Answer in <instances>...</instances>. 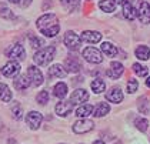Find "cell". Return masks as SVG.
I'll return each instance as SVG.
<instances>
[{
  "instance_id": "cell-1",
  "label": "cell",
  "mask_w": 150,
  "mask_h": 144,
  "mask_svg": "<svg viewBox=\"0 0 150 144\" xmlns=\"http://www.w3.org/2000/svg\"><path fill=\"white\" fill-rule=\"evenodd\" d=\"M36 24H37V29L42 32V34H45L47 37H54L59 33V30H60L57 16L53 14V13L43 14L40 19H37Z\"/></svg>"
},
{
  "instance_id": "cell-2",
  "label": "cell",
  "mask_w": 150,
  "mask_h": 144,
  "mask_svg": "<svg viewBox=\"0 0 150 144\" xmlns=\"http://www.w3.org/2000/svg\"><path fill=\"white\" fill-rule=\"evenodd\" d=\"M54 54H56V47L54 46H47L45 49L39 50L37 53H35L33 60H35L36 64H39V66H46V64H49L53 60Z\"/></svg>"
},
{
  "instance_id": "cell-3",
  "label": "cell",
  "mask_w": 150,
  "mask_h": 144,
  "mask_svg": "<svg viewBox=\"0 0 150 144\" xmlns=\"http://www.w3.org/2000/svg\"><path fill=\"white\" fill-rule=\"evenodd\" d=\"M83 57L89 61V63H93V64H97V63H102L103 61V56L102 53L94 49V47H87L83 50Z\"/></svg>"
},
{
  "instance_id": "cell-4",
  "label": "cell",
  "mask_w": 150,
  "mask_h": 144,
  "mask_svg": "<svg viewBox=\"0 0 150 144\" xmlns=\"http://www.w3.org/2000/svg\"><path fill=\"white\" fill-rule=\"evenodd\" d=\"M64 44L67 46L69 50L74 52V50H77L79 46H80V37L74 33V32L70 30V32H67V33L64 34Z\"/></svg>"
},
{
  "instance_id": "cell-5",
  "label": "cell",
  "mask_w": 150,
  "mask_h": 144,
  "mask_svg": "<svg viewBox=\"0 0 150 144\" xmlns=\"http://www.w3.org/2000/svg\"><path fill=\"white\" fill-rule=\"evenodd\" d=\"M19 71H20V64L17 61H14V60L6 63L3 66V68H1V74L6 76V77H14V76L19 74Z\"/></svg>"
},
{
  "instance_id": "cell-6",
  "label": "cell",
  "mask_w": 150,
  "mask_h": 144,
  "mask_svg": "<svg viewBox=\"0 0 150 144\" xmlns=\"http://www.w3.org/2000/svg\"><path fill=\"white\" fill-rule=\"evenodd\" d=\"M6 56L10 57V59H16V60H24V56H26V52H24L23 46L22 44H13L12 47H9L6 50Z\"/></svg>"
},
{
  "instance_id": "cell-7",
  "label": "cell",
  "mask_w": 150,
  "mask_h": 144,
  "mask_svg": "<svg viewBox=\"0 0 150 144\" xmlns=\"http://www.w3.org/2000/svg\"><path fill=\"white\" fill-rule=\"evenodd\" d=\"M93 121L90 120H86V119H83V120H79V121L74 123V126H73V131L76 134H84V133H89L90 130H93Z\"/></svg>"
},
{
  "instance_id": "cell-8",
  "label": "cell",
  "mask_w": 150,
  "mask_h": 144,
  "mask_svg": "<svg viewBox=\"0 0 150 144\" xmlns=\"http://www.w3.org/2000/svg\"><path fill=\"white\" fill-rule=\"evenodd\" d=\"M42 121H43V116H42L39 111H30V113L27 114V117H26L27 126H29L30 128H33V130L39 128Z\"/></svg>"
},
{
  "instance_id": "cell-9",
  "label": "cell",
  "mask_w": 150,
  "mask_h": 144,
  "mask_svg": "<svg viewBox=\"0 0 150 144\" xmlns=\"http://www.w3.org/2000/svg\"><path fill=\"white\" fill-rule=\"evenodd\" d=\"M137 16H139V20L142 23H144V24L150 23V4L147 1H140Z\"/></svg>"
},
{
  "instance_id": "cell-10",
  "label": "cell",
  "mask_w": 150,
  "mask_h": 144,
  "mask_svg": "<svg viewBox=\"0 0 150 144\" xmlns=\"http://www.w3.org/2000/svg\"><path fill=\"white\" fill-rule=\"evenodd\" d=\"M27 76H29V78H30V81H32L33 86H40L43 83V74L40 73V70L37 67H35V66L29 67Z\"/></svg>"
},
{
  "instance_id": "cell-11",
  "label": "cell",
  "mask_w": 150,
  "mask_h": 144,
  "mask_svg": "<svg viewBox=\"0 0 150 144\" xmlns=\"http://www.w3.org/2000/svg\"><path fill=\"white\" fill-rule=\"evenodd\" d=\"M54 110L57 113L60 117H66V116H69L70 113L73 111V103L71 101H60L56 104V107H54Z\"/></svg>"
},
{
  "instance_id": "cell-12",
  "label": "cell",
  "mask_w": 150,
  "mask_h": 144,
  "mask_svg": "<svg viewBox=\"0 0 150 144\" xmlns=\"http://www.w3.org/2000/svg\"><path fill=\"white\" fill-rule=\"evenodd\" d=\"M123 70H125V67H123L122 63H119V61H112L110 68L107 70V76L110 78H119L122 74H123Z\"/></svg>"
},
{
  "instance_id": "cell-13",
  "label": "cell",
  "mask_w": 150,
  "mask_h": 144,
  "mask_svg": "<svg viewBox=\"0 0 150 144\" xmlns=\"http://www.w3.org/2000/svg\"><path fill=\"white\" fill-rule=\"evenodd\" d=\"M64 66H66V70L70 71V73H77V71H80L81 68V63L80 60L77 59V57H69V59H66V61H64Z\"/></svg>"
},
{
  "instance_id": "cell-14",
  "label": "cell",
  "mask_w": 150,
  "mask_h": 144,
  "mask_svg": "<svg viewBox=\"0 0 150 144\" xmlns=\"http://www.w3.org/2000/svg\"><path fill=\"white\" fill-rule=\"evenodd\" d=\"M71 103L73 104H80V103H84V101H87L89 100V93L86 91V90L83 89H79L76 90V91H73V94H71Z\"/></svg>"
},
{
  "instance_id": "cell-15",
  "label": "cell",
  "mask_w": 150,
  "mask_h": 144,
  "mask_svg": "<svg viewBox=\"0 0 150 144\" xmlns=\"http://www.w3.org/2000/svg\"><path fill=\"white\" fill-rule=\"evenodd\" d=\"M81 39L87 43H99L102 40V34L99 32H93V30H86L81 34Z\"/></svg>"
},
{
  "instance_id": "cell-16",
  "label": "cell",
  "mask_w": 150,
  "mask_h": 144,
  "mask_svg": "<svg viewBox=\"0 0 150 144\" xmlns=\"http://www.w3.org/2000/svg\"><path fill=\"white\" fill-rule=\"evenodd\" d=\"M123 14H125V17L127 20H134V17L137 16V10L133 7L130 0H127L126 3L123 4Z\"/></svg>"
},
{
  "instance_id": "cell-17",
  "label": "cell",
  "mask_w": 150,
  "mask_h": 144,
  "mask_svg": "<svg viewBox=\"0 0 150 144\" xmlns=\"http://www.w3.org/2000/svg\"><path fill=\"white\" fill-rule=\"evenodd\" d=\"M106 99L112 103H120L123 100V93L120 89H112L110 91H107L106 94Z\"/></svg>"
},
{
  "instance_id": "cell-18",
  "label": "cell",
  "mask_w": 150,
  "mask_h": 144,
  "mask_svg": "<svg viewBox=\"0 0 150 144\" xmlns=\"http://www.w3.org/2000/svg\"><path fill=\"white\" fill-rule=\"evenodd\" d=\"M30 78H27L26 76H19V77L14 80V87L17 90H26L30 86Z\"/></svg>"
},
{
  "instance_id": "cell-19",
  "label": "cell",
  "mask_w": 150,
  "mask_h": 144,
  "mask_svg": "<svg viewBox=\"0 0 150 144\" xmlns=\"http://www.w3.org/2000/svg\"><path fill=\"white\" fill-rule=\"evenodd\" d=\"M49 76L50 77H64L66 76V71L63 70V67L60 64H53V66L49 68Z\"/></svg>"
},
{
  "instance_id": "cell-20",
  "label": "cell",
  "mask_w": 150,
  "mask_h": 144,
  "mask_svg": "<svg viewBox=\"0 0 150 144\" xmlns=\"http://www.w3.org/2000/svg\"><path fill=\"white\" fill-rule=\"evenodd\" d=\"M102 52H103L107 57H115V56L117 54V49H116V46H113L112 43H109V42H106V43L102 44Z\"/></svg>"
},
{
  "instance_id": "cell-21",
  "label": "cell",
  "mask_w": 150,
  "mask_h": 144,
  "mask_svg": "<svg viewBox=\"0 0 150 144\" xmlns=\"http://www.w3.org/2000/svg\"><path fill=\"white\" fill-rule=\"evenodd\" d=\"M99 7L103 11H106V13H112V11H115V9H116V3L113 0H100Z\"/></svg>"
},
{
  "instance_id": "cell-22",
  "label": "cell",
  "mask_w": 150,
  "mask_h": 144,
  "mask_svg": "<svg viewBox=\"0 0 150 144\" xmlns=\"http://www.w3.org/2000/svg\"><path fill=\"white\" fill-rule=\"evenodd\" d=\"M0 100H3L4 103H7V101L12 100V91L3 83H0Z\"/></svg>"
},
{
  "instance_id": "cell-23",
  "label": "cell",
  "mask_w": 150,
  "mask_h": 144,
  "mask_svg": "<svg viewBox=\"0 0 150 144\" xmlns=\"http://www.w3.org/2000/svg\"><path fill=\"white\" fill-rule=\"evenodd\" d=\"M136 57L140 60H147L150 57V49L147 46H139L136 49Z\"/></svg>"
},
{
  "instance_id": "cell-24",
  "label": "cell",
  "mask_w": 150,
  "mask_h": 144,
  "mask_svg": "<svg viewBox=\"0 0 150 144\" xmlns=\"http://www.w3.org/2000/svg\"><path fill=\"white\" fill-rule=\"evenodd\" d=\"M92 113H93V106H90V104H83V106H80L76 110V116L77 117H87Z\"/></svg>"
},
{
  "instance_id": "cell-25",
  "label": "cell",
  "mask_w": 150,
  "mask_h": 144,
  "mask_svg": "<svg viewBox=\"0 0 150 144\" xmlns=\"http://www.w3.org/2000/svg\"><path fill=\"white\" fill-rule=\"evenodd\" d=\"M66 94H67V86L64 83H57L54 86V96L59 99H63L66 97Z\"/></svg>"
},
{
  "instance_id": "cell-26",
  "label": "cell",
  "mask_w": 150,
  "mask_h": 144,
  "mask_svg": "<svg viewBox=\"0 0 150 144\" xmlns=\"http://www.w3.org/2000/svg\"><path fill=\"white\" fill-rule=\"evenodd\" d=\"M109 111H110L109 104H107V103H100V104L96 107V110H94V116H96V117H103Z\"/></svg>"
},
{
  "instance_id": "cell-27",
  "label": "cell",
  "mask_w": 150,
  "mask_h": 144,
  "mask_svg": "<svg viewBox=\"0 0 150 144\" xmlns=\"http://www.w3.org/2000/svg\"><path fill=\"white\" fill-rule=\"evenodd\" d=\"M60 1H62L63 7L69 11L76 10L79 7V4H80V0H60Z\"/></svg>"
},
{
  "instance_id": "cell-28",
  "label": "cell",
  "mask_w": 150,
  "mask_h": 144,
  "mask_svg": "<svg viewBox=\"0 0 150 144\" xmlns=\"http://www.w3.org/2000/svg\"><path fill=\"white\" fill-rule=\"evenodd\" d=\"M92 90L96 93V94H99V93H102V91H104V89H106V84H104L103 80H93L92 81Z\"/></svg>"
},
{
  "instance_id": "cell-29",
  "label": "cell",
  "mask_w": 150,
  "mask_h": 144,
  "mask_svg": "<svg viewBox=\"0 0 150 144\" xmlns=\"http://www.w3.org/2000/svg\"><path fill=\"white\" fill-rule=\"evenodd\" d=\"M22 116H23V107H22L19 103H16L12 107V117L14 120H20Z\"/></svg>"
},
{
  "instance_id": "cell-30",
  "label": "cell",
  "mask_w": 150,
  "mask_h": 144,
  "mask_svg": "<svg viewBox=\"0 0 150 144\" xmlns=\"http://www.w3.org/2000/svg\"><path fill=\"white\" fill-rule=\"evenodd\" d=\"M0 16L4 19H14V14L6 4H0Z\"/></svg>"
},
{
  "instance_id": "cell-31",
  "label": "cell",
  "mask_w": 150,
  "mask_h": 144,
  "mask_svg": "<svg viewBox=\"0 0 150 144\" xmlns=\"http://www.w3.org/2000/svg\"><path fill=\"white\" fill-rule=\"evenodd\" d=\"M133 70H134V73L140 76V77H143V76H146L147 74V68L144 66H142V64H139V63H134L133 64Z\"/></svg>"
},
{
  "instance_id": "cell-32",
  "label": "cell",
  "mask_w": 150,
  "mask_h": 144,
  "mask_svg": "<svg viewBox=\"0 0 150 144\" xmlns=\"http://www.w3.org/2000/svg\"><path fill=\"white\" fill-rule=\"evenodd\" d=\"M134 124H136V127H137L140 131H146L147 130V126H149V121L146 119H137Z\"/></svg>"
},
{
  "instance_id": "cell-33",
  "label": "cell",
  "mask_w": 150,
  "mask_h": 144,
  "mask_svg": "<svg viewBox=\"0 0 150 144\" xmlns=\"http://www.w3.org/2000/svg\"><path fill=\"white\" fill-rule=\"evenodd\" d=\"M36 100H37L39 104H46L47 101H49V93H47L46 90H45V91H40V93L37 94Z\"/></svg>"
},
{
  "instance_id": "cell-34",
  "label": "cell",
  "mask_w": 150,
  "mask_h": 144,
  "mask_svg": "<svg viewBox=\"0 0 150 144\" xmlns=\"http://www.w3.org/2000/svg\"><path fill=\"white\" fill-rule=\"evenodd\" d=\"M149 103H147V100L146 99H140L139 100V110L140 113H143V114H146L147 111H149Z\"/></svg>"
},
{
  "instance_id": "cell-35",
  "label": "cell",
  "mask_w": 150,
  "mask_h": 144,
  "mask_svg": "<svg viewBox=\"0 0 150 144\" xmlns=\"http://www.w3.org/2000/svg\"><path fill=\"white\" fill-rule=\"evenodd\" d=\"M139 87V83L137 80H134V78H132V80H129V83H127V91L132 94V93H134Z\"/></svg>"
},
{
  "instance_id": "cell-36",
  "label": "cell",
  "mask_w": 150,
  "mask_h": 144,
  "mask_svg": "<svg viewBox=\"0 0 150 144\" xmlns=\"http://www.w3.org/2000/svg\"><path fill=\"white\" fill-rule=\"evenodd\" d=\"M29 40H30V43L33 47H40V46H43V40H39L37 37H33V36H29Z\"/></svg>"
},
{
  "instance_id": "cell-37",
  "label": "cell",
  "mask_w": 150,
  "mask_h": 144,
  "mask_svg": "<svg viewBox=\"0 0 150 144\" xmlns=\"http://www.w3.org/2000/svg\"><path fill=\"white\" fill-rule=\"evenodd\" d=\"M126 1H127V0H115V3H116V4H117V3H119V4H125Z\"/></svg>"
},
{
  "instance_id": "cell-38",
  "label": "cell",
  "mask_w": 150,
  "mask_h": 144,
  "mask_svg": "<svg viewBox=\"0 0 150 144\" xmlns=\"http://www.w3.org/2000/svg\"><path fill=\"white\" fill-rule=\"evenodd\" d=\"M9 1H10V3H14V4H20V3H22L20 0H9Z\"/></svg>"
},
{
  "instance_id": "cell-39",
  "label": "cell",
  "mask_w": 150,
  "mask_h": 144,
  "mask_svg": "<svg viewBox=\"0 0 150 144\" xmlns=\"http://www.w3.org/2000/svg\"><path fill=\"white\" fill-rule=\"evenodd\" d=\"M146 86H147V87H150V77L146 78Z\"/></svg>"
},
{
  "instance_id": "cell-40",
  "label": "cell",
  "mask_w": 150,
  "mask_h": 144,
  "mask_svg": "<svg viewBox=\"0 0 150 144\" xmlns=\"http://www.w3.org/2000/svg\"><path fill=\"white\" fill-rule=\"evenodd\" d=\"M93 144H104V143H103V141H102V140H97V141H94V143H93Z\"/></svg>"
}]
</instances>
